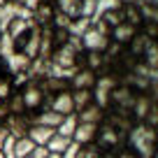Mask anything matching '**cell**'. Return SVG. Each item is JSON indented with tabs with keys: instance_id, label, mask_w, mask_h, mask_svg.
Masks as SVG:
<instances>
[{
	"instance_id": "cell-1",
	"label": "cell",
	"mask_w": 158,
	"mask_h": 158,
	"mask_svg": "<svg viewBox=\"0 0 158 158\" xmlns=\"http://www.w3.org/2000/svg\"><path fill=\"white\" fill-rule=\"evenodd\" d=\"M81 58H84V47L81 40L72 37L60 47H54L49 60H47V74L44 77H58V79H68L81 68Z\"/></svg>"
},
{
	"instance_id": "cell-2",
	"label": "cell",
	"mask_w": 158,
	"mask_h": 158,
	"mask_svg": "<svg viewBox=\"0 0 158 158\" xmlns=\"http://www.w3.org/2000/svg\"><path fill=\"white\" fill-rule=\"evenodd\" d=\"M126 147L133 149L139 158H153L156 149V128L147 123H135L126 135Z\"/></svg>"
},
{
	"instance_id": "cell-3",
	"label": "cell",
	"mask_w": 158,
	"mask_h": 158,
	"mask_svg": "<svg viewBox=\"0 0 158 158\" xmlns=\"http://www.w3.org/2000/svg\"><path fill=\"white\" fill-rule=\"evenodd\" d=\"M19 95L23 100V109H26V116H33V114L47 109L49 105V93L47 89L42 86V79H28L23 86H19Z\"/></svg>"
},
{
	"instance_id": "cell-4",
	"label": "cell",
	"mask_w": 158,
	"mask_h": 158,
	"mask_svg": "<svg viewBox=\"0 0 158 158\" xmlns=\"http://www.w3.org/2000/svg\"><path fill=\"white\" fill-rule=\"evenodd\" d=\"M56 14L65 16L70 21H79V19H93L95 12V0H51Z\"/></svg>"
},
{
	"instance_id": "cell-5",
	"label": "cell",
	"mask_w": 158,
	"mask_h": 158,
	"mask_svg": "<svg viewBox=\"0 0 158 158\" xmlns=\"http://www.w3.org/2000/svg\"><path fill=\"white\" fill-rule=\"evenodd\" d=\"M93 142L98 144L100 149H102V153H116L118 149L126 147V135L121 133V130H116L114 126L105 123V121H100L98 128H95V137Z\"/></svg>"
},
{
	"instance_id": "cell-6",
	"label": "cell",
	"mask_w": 158,
	"mask_h": 158,
	"mask_svg": "<svg viewBox=\"0 0 158 158\" xmlns=\"http://www.w3.org/2000/svg\"><path fill=\"white\" fill-rule=\"evenodd\" d=\"M118 84V79L114 77L112 72L109 74H98V79H95V86L91 91H93V102L98 105V107L107 109L109 107V95H112V89Z\"/></svg>"
},
{
	"instance_id": "cell-7",
	"label": "cell",
	"mask_w": 158,
	"mask_h": 158,
	"mask_svg": "<svg viewBox=\"0 0 158 158\" xmlns=\"http://www.w3.org/2000/svg\"><path fill=\"white\" fill-rule=\"evenodd\" d=\"M47 153H49L47 147H37L28 137H19L12 142V156L14 158H44Z\"/></svg>"
},
{
	"instance_id": "cell-8",
	"label": "cell",
	"mask_w": 158,
	"mask_h": 158,
	"mask_svg": "<svg viewBox=\"0 0 158 158\" xmlns=\"http://www.w3.org/2000/svg\"><path fill=\"white\" fill-rule=\"evenodd\" d=\"M79 40H81L84 51H100V54H102V51L107 49V44H109V35L100 33L93 23H91L89 28L81 33V37H79Z\"/></svg>"
},
{
	"instance_id": "cell-9",
	"label": "cell",
	"mask_w": 158,
	"mask_h": 158,
	"mask_svg": "<svg viewBox=\"0 0 158 158\" xmlns=\"http://www.w3.org/2000/svg\"><path fill=\"white\" fill-rule=\"evenodd\" d=\"M49 109H54L60 116H70L74 114V102H72V91H60V93H51L49 95Z\"/></svg>"
},
{
	"instance_id": "cell-10",
	"label": "cell",
	"mask_w": 158,
	"mask_h": 158,
	"mask_svg": "<svg viewBox=\"0 0 158 158\" xmlns=\"http://www.w3.org/2000/svg\"><path fill=\"white\" fill-rule=\"evenodd\" d=\"M0 126H2L14 139L26 137V133H28V118H26V114H7L5 121Z\"/></svg>"
},
{
	"instance_id": "cell-11",
	"label": "cell",
	"mask_w": 158,
	"mask_h": 158,
	"mask_svg": "<svg viewBox=\"0 0 158 158\" xmlns=\"http://www.w3.org/2000/svg\"><path fill=\"white\" fill-rule=\"evenodd\" d=\"M156 105V100H151L147 93H137L130 105V118H133L135 123H144V118H147L149 109Z\"/></svg>"
},
{
	"instance_id": "cell-12",
	"label": "cell",
	"mask_w": 158,
	"mask_h": 158,
	"mask_svg": "<svg viewBox=\"0 0 158 158\" xmlns=\"http://www.w3.org/2000/svg\"><path fill=\"white\" fill-rule=\"evenodd\" d=\"M135 95H137V93H135L130 86H126V84H116V86L112 89V95H109V105H116V107L128 109V112H130V105H133Z\"/></svg>"
},
{
	"instance_id": "cell-13",
	"label": "cell",
	"mask_w": 158,
	"mask_h": 158,
	"mask_svg": "<svg viewBox=\"0 0 158 158\" xmlns=\"http://www.w3.org/2000/svg\"><path fill=\"white\" fill-rule=\"evenodd\" d=\"M54 16H56V10L51 5V0H40L37 7L33 10V19L40 28H47V26L54 23Z\"/></svg>"
},
{
	"instance_id": "cell-14",
	"label": "cell",
	"mask_w": 158,
	"mask_h": 158,
	"mask_svg": "<svg viewBox=\"0 0 158 158\" xmlns=\"http://www.w3.org/2000/svg\"><path fill=\"white\" fill-rule=\"evenodd\" d=\"M95 79H98V74H95L93 70L79 68L77 72L70 77V91H74V89H93V86H95Z\"/></svg>"
},
{
	"instance_id": "cell-15",
	"label": "cell",
	"mask_w": 158,
	"mask_h": 158,
	"mask_svg": "<svg viewBox=\"0 0 158 158\" xmlns=\"http://www.w3.org/2000/svg\"><path fill=\"white\" fill-rule=\"evenodd\" d=\"M135 33H137V28H135V26H130V23H126V21H121L118 26H114V28H112V33H109V40H112V42H116V44H121V47H128V44H130V40L135 37Z\"/></svg>"
},
{
	"instance_id": "cell-16",
	"label": "cell",
	"mask_w": 158,
	"mask_h": 158,
	"mask_svg": "<svg viewBox=\"0 0 158 158\" xmlns=\"http://www.w3.org/2000/svg\"><path fill=\"white\" fill-rule=\"evenodd\" d=\"M54 135H56L54 128H44V126H28V133H26V137L33 139L37 147H47V142H49Z\"/></svg>"
},
{
	"instance_id": "cell-17",
	"label": "cell",
	"mask_w": 158,
	"mask_h": 158,
	"mask_svg": "<svg viewBox=\"0 0 158 158\" xmlns=\"http://www.w3.org/2000/svg\"><path fill=\"white\" fill-rule=\"evenodd\" d=\"M102 114H105L102 107H98L95 102H91L89 107H84V109L77 112V121L79 123H100V121H102Z\"/></svg>"
},
{
	"instance_id": "cell-18",
	"label": "cell",
	"mask_w": 158,
	"mask_h": 158,
	"mask_svg": "<svg viewBox=\"0 0 158 158\" xmlns=\"http://www.w3.org/2000/svg\"><path fill=\"white\" fill-rule=\"evenodd\" d=\"M95 128H98V123H79V121H77V128H74L72 142H77V144L93 142V137H95Z\"/></svg>"
},
{
	"instance_id": "cell-19",
	"label": "cell",
	"mask_w": 158,
	"mask_h": 158,
	"mask_svg": "<svg viewBox=\"0 0 158 158\" xmlns=\"http://www.w3.org/2000/svg\"><path fill=\"white\" fill-rule=\"evenodd\" d=\"M72 102H74V114H77L79 109L89 107L93 102V91L91 89H74L72 91Z\"/></svg>"
},
{
	"instance_id": "cell-20",
	"label": "cell",
	"mask_w": 158,
	"mask_h": 158,
	"mask_svg": "<svg viewBox=\"0 0 158 158\" xmlns=\"http://www.w3.org/2000/svg\"><path fill=\"white\" fill-rule=\"evenodd\" d=\"M42 86L47 89V93H60V91H70V81L68 79H58V77H42Z\"/></svg>"
},
{
	"instance_id": "cell-21",
	"label": "cell",
	"mask_w": 158,
	"mask_h": 158,
	"mask_svg": "<svg viewBox=\"0 0 158 158\" xmlns=\"http://www.w3.org/2000/svg\"><path fill=\"white\" fill-rule=\"evenodd\" d=\"M123 21L130 26H135V28L139 30V26H142V14H139L137 5L135 2H128V5H123Z\"/></svg>"
},
{
	"instance_id": "cell-22",
	"label": "cell",
	"mask_w": 158,
	"mask_h": 158,
	"mask_svg": "<svg viewBox=\"0 0 158 158\" xmlns=\"http://www.w3.org/2000/svg\"><path fill=\"white\" fill-rule=\"evenodd\" d=\"M77 158H105V153L95 142H86V144H79Z\"/></svg>"
},
{
	"instance_id": "cell-23",
	"label": "cell",
	"mask_w": 158,
	"mask_h": 158,
	"mask_svg": "<svg viewBox=\"0 0 158 158\" xmlns=\"http://www.w3.org/2000/svg\"><path fill=\"white\" fill-rule=\"evenodd\" d=\"M74 128H77V114H70V116H65L63 121H60V126L56 128V133L63 135V137H70V139H72Z\"/></svg>"
},
{
	"instance_id": "cell-24",
	"label": "cell",
	"mask_w": 158,
	"mask_h": 158,
	"mask_svg": "<svg viewBox=\"0 0 158 158\" xmlns=\"http://www.w3.org/2000/svg\"><path fill=\"white\" fill-rule=\"evenodd\" d=\"M142 60L151 70H158V44L153 42V40L147 44V49H144V54H142Z\"/></svg>"
},
{
	"instance_id": "cell-25",
	"label": "cell",
	"mask_w": 158,
	"mask_h": 158,
	"mask_svg": "<svg viewBox=\"0 0 158 158\" xmlns=\"http://www.w3.org/2000/svg\"><path fill=\"white\" fill-rule=\"evenodd\" d=\"M70 142H72L70 137H63V135L56 133L54 137L47 142V151H51V153H63L65 149H68V144H70Z\"/></svg>"
},
{
	"instance_id": "cell-26",
	"label": "cell",
	"mask_w": 158,
	"mask_h": 158,
	"mask_svg": "<svg viewBox=\"0 0 158 158\" xmlns=\"http://www.w3.org/2000/svg\"><path fill=\"white\" fill-rule=\"evenodd\" d=\"M121 7V0H95V12H93V19H98L102 12H109V10H116ZM91 19V21H93Z\"/></svg>"
},
{
	"instance_id": "cell-27",
	"label": "cell",
	"mask_w": 158,
	"mask_h": 158,
	"mask_svg": "<svg viewBox=\"0 0 158 158\" xmlns=\"http://www.w3.org/2000/svg\"><path fill=\"white\" fill-rule=\"evenodd\" d=\"M12 142H14L12 135H2L0 137V158H14L12 156Z\"/></svg>"
},
{
	"instance_id": "cell-28",
	"label": "cell",
	"mask_w": 158,
	"mask_h": 158,
	"mask_svg": "<svg viewBox=\"0 0 158 158\" xmlns=\"http://www.w3.org/2000/svg\"><path fill=\"white\" fill-rule=\"evenodd\" d=\"M139 33H144L149 40H156L158 37V21H144L139 26Z\"/></svg>"
},
{
	"instance_id": "cell-29",
	"label": "cell",
	"mask_w": 158,
	"mask_h": 158,
	"mask_svg": "<svg viewBox=\"0 0 158 158\" xmlns=\"http://www.w3.org/2000/svg\"><path fill=\"white\" fill-rule=\"evenodd\" d=\"M77 149H79V144H77V142H70V144H68V149L60 153V158H77Z\"/></svg>"
},
{
	"instance_id": "cell-30",
	"label": "cell",
	"mask_w": 158,
	"mask_h": 158,
	"mask_svg": "<svg viewBox=\"0 0 158 158\" xmlns=\"http://www.w3.org/2000/svg\"><path fill=\"white\" fill-rule=\"evenodd\" d=\"M114 158H139L137 153L133 151V149H128V147H123V149H118L116 153H114Z\"/></svg>"
},
{
	"instance_id": "cell-31",
	"label": "cell",
	"mask_w": 158,
	"mask_h": 158,
	"mask_svg": "<svg viewBox=\"0 0 158 158\" xmlns=\"http://www.w3.org/2000/svg\"><path fill=\"white\" fill-rule=\"evenodd\" d=\"M14 2H16V5H21V7H26L28 12H33L35 7H37L40 0H14Z\"/></svg>"
},
{
	"instance_id": "cell-32",
	"label": "cell",
	"mask_w": 158,
	"mask_h": 158,
	"mask_svg": "<svg viewBox=\"0 0 158 158\" xmlns=\"http://www.w3.org/2000/svg\"><path fill=\"white\" fill-rule=\"evenodd\" d=\"M7 114H10V109H7L5 100H2V102H0V123H2V121H5V116H7Z\"/></svg>"
},
{
	"instance_id": "cell-33",
	"label": "cell",
	"mask_w": 158,
	"mask_h": 158,
	"mask_svg": "<svg viewBox=\"0 0 158 158\" xmlns=\"http://www.w3.org/2000/svg\"><path fill=\"white\" fill-rule=\"evenodd\" d=\"M5 74H10V72H7V68H5V63H2V60H0V77H5Z\"/></svg>"
},
{
	"instance_id": "cell-34",
	"label": "cell",
	"mask_w": 158,
	"mask_h": 158,
	"mask_svg": "<svg viewBox=\"0 0 158 158\" xmlns=\"http://www.w3.org/2000/svg\"><path fill=\"white\" fill-rule=\"evenodd\" d=\"M44 158H60V153H51V151H49V153H47Z\"/></svg>"
},
{
	"instance_id": "cell-35",
	"label": "cell",
	"mask_w": 158,
	"mask_h": 158,
	"mask_svg": "<svg viewBox=\"0 0 158 158\" xmlns=\"http://www.w3.org/2000/svg\"><path fill=\"white\" fill-rule=\"evenodd\" d=\"M128 2H135V0H121V5H128Z\"/></svg>"
},
{
	"instance_id": "cell-36",
	"label": "cell",
	"mask_w": 158,
	"mask_h": 158,
	"mask_svg": "<svg viewBox=\"0 0 158 158\" xmlns=\"http://www.w3.org/2000/svg\"><path fill=\"white\" fill-rule=\"evenodd\" d=\"M5 2H7V0H0V7H2V5H5Z\"/></svg>"
},
{
	"instance_id": "cell-37",
	"label": "cell",
	"mask_w": 158,
	"mask_h": 158,
	"mask_svg": "<svg viewBox=\"0 0 158 158\" xmlns=\"http://www.w3.org/2000/svg\"><path fill=\"white\" fill-rule=\"evenodd\" d=\"M0 102H2V100H0Z\"/></svg>"
}]
</instances>
